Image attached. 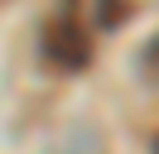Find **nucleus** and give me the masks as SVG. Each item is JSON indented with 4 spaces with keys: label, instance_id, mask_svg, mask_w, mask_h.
<instances>
[{
    "label": "nucleus",
    "instance_id": "obj_1",
    "mask_svg": "<svg viewBox=\"0 0 159 154\" xmlns=\"http://www.w3.org/2000/svg\"><path fill=\"white\" fill-rule=\"evenodd\" d=\"M48 53H53V63H63V67H87L92 48H87V38H82L77 29H58V38H48Z\"/></svg>",
    "mask_w": 159,
    "mask_h": 154
},
{
    "label": "nucleus",
    "instance_id": "obj_2",
    "mask_svg": "<svg viewBox=\"0 0 159 154\" xmlns=\"http://www.w3.org/2000/svg\"><path fill=\"white\" fill-rule=\"evenodd\" d=\"M125 15H130L125 0H97V19H101V29H116Z\"/></svg>",
    "mask_w": 159,
    "mask_h": 154
}]
</instances>
